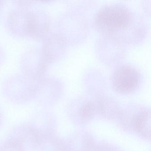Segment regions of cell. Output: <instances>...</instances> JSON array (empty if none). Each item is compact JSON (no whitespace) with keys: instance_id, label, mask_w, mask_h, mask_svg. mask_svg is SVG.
Listing matches in <instances>:
<instances>
[{"instance_id":"3","label":"cell","mask_w":151,"mask_h":151,"mask_svg":"<svg viewBox=\"0 0 151 151\" xmlns=\"http://www.w3.org/2000/svg\"><path fill=\"white\" fill-rule=\"evenodd\" d=\"M148 116L147 114H146L145 115H143V116L140 117L138 122V127L139 128V129L141 130H143L144 129V126H145V129L146 132L147 133V122H148L147 119H148Z\"/></svg>"},{"instance_id":"2","label":"cell","mask_w":151,"mask_h":151,"mask_svg":"<svg viewBox=\"0 0 151 151\" xmlns=\"http://www.w3.org/2000/svg\"><path fill=\"white\" fill-rule=\"evenodd\" d=\"M139 82L137 72L129 66L120 67L115 71L113 76V86L119 92H129L133 91L136 89Z\"/></svg>"},{"instance_id":"1","label":"cell","mask_w":151,"mask_h":151,"mask_svg":"<svg viewBox=\"0 0 151 151\" xmlns=\"http://www.w3.org/2000/svg\"><path fill=\"white\" fill-rule=\"evenodd\" d=\"M131 19L129 11L126 7L120 5H112L99 10L95 22L102 31L114 32L128 27Z\"/></svg>"}]
</instances>
